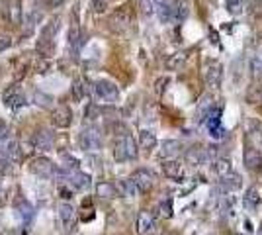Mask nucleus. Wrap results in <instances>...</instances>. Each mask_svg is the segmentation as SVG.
I'll use <instances>...</instances> for the list:
<instances>
[{"instance_id":"obj_28","label":"nucleus","mask_w":262,"mask_h":235,"mask_svg":"<svg viewBox=\"0 0 262 235\" xmlns=\"http://www.w3.org/2000/svg\"><path fill=\"white\" fill-rule=\"evenodd\" d=\"M214 170H215V174H217L219 178L227 176L229 172H233L231 161H229V159H225V157H219V159H215V161H214Z\"/></svg>"},{"instance_id":"obj_41","label":"nucleus","mask_w":262,"mask_h":235,"mask_svg":"<svg viewBox=\"0 0 262 235\" xmlns=\"http://www.w3.org/2000/svg\"><path fill=\"white\" fill-rule=\"evenodd\" d=\"M59 194H61V198H63L65 202H67V200H71V198H72V192H71V190H67V188L63 186V184L59 186Z\"/></svg>"},{"instance_id":"obj_33","label":"nucleus","mask_w":262,"mask_h":235,"mask_svg":"<svg viewBox=\"0 0 262 235\" xmlns=\"http://www.w3.org/2000/svg\"><path fill=\"white\" fill-rule=\"evenodd\" d=\"M168 82H170V78H168L167 74H165V76H159V78L155 80V94H157V96H163L165 90H167Z\"/></svg>"},{"instance_id":"obj_12","label":"nucleus","mask_w":262,"mask_h":235,"mask_svg":"<svg viewBox=\"0 0 262 235\" xmlns=\"http://www.w3.org/2000/svg\"><path fill=\"white\" fill-rule=\"evenodd\" d=\"M137 234L139 235H155L157 234V222L151 212H139L137 216Z\"/></svg>"},{"instance_id":"obj_25","label":"nucleus","mask_w":262,"mask_h":235,"mask_svg":"<svg viewBox=\"0 0 262 235\" xmlns=\"http://www.w3.org/2000/svg\"><path fill=\"white\" fill-rule=\"evenodd\" d=\"M186 59H188L186 51H178V53H172V55H170V57L167 59L165 67H167L168 70H178V69H182V67H184Z\"/></svg>"},{"instance_id":"obj_17","label":"nucleus","mask_w":262,"mask_h":235,"mask_svg":"<svg viewBox=\"0 0 262 235\" xmlns=\"http://www.w3.org/2000/svg\"><path fill=\"white\" fill-rule=\"evenodd\" d=\"M214 96L212 94H206V96H202V100L198 102V108H196V114H198V122L200 124H204L208 116L214 112Z\"/></svg>"},{"instance_id":"obj_36","label":"nucleus","mask_w":262,"mask_h":235,"mask_svg":"<svg viewBox=\"0 0 262 235\" xmlns=\"http://www.w3.org/2000/svg\"><path fill=\"white\" fill-rule=\"evenodd\" d=\"M251 70H253V80H259V78L262 76L261 59H253V61H251Z\"/></svg>"},{"instance_id":"obj_26","label":"nucleus","mask_w":262,"mask_h":235,"mask_svg":"<svg viewBox=\"0 0 262 235\" xmlns=\"http://www.w3.org/2000/svg\"><path fill=\"white\" fill-rule=\"evenodd\" d=\"M261 204V190L257 186H251L245 192V208L247 210H255Z\"/></svg>"},{"instance_id":"obj_14","label":"nucleus","mask_w":262,"mask_h":235,"mask_svg":"<svg viewBox=\"0 0 262 235\" xmlns=\"http://www.w3.org/2000/svg\"><path fill=\"white\" fill-rule=\"evenodd\" d=\"M71 90H72V100H74V102H86V100L90 98L92 86L88 84L86 78H74Z\"/></svg>"},{"instance_id":"obj_5","label":"nucleus","mask_w":262,"mask_h":235,"mask_svg":"<svg viewBox=\"0 0 262 235\" xmlns=\"http://www.w3.org/2000/svg\"><path fill=\"white\" fill-rule=\"evenodd\" d=\"M51 124L59 130H67L72 124V110L69 104H59L53 112H51Z\"/></svg>"},{"instance_id":"obj_34","label":"nucleus","mask_w":262,"mask_h":235,"mask_svg":"<svg viewBox=\"0 0 262 235\" xmlns=\"http://www.w3.org/2000/svg\"><path fill=\"white\" fill-rule=\"evenodd\" d=\"M108 2L110 0H90V8L94 14H104L106 8H108Z\"/></svg>"},{"instance_id":"obj_23","label":"nucleus","mask_w":262,"mask_h":235,"mask_svg":"<svg viewBox=\"0 0 262 235\" xmlns=\"http://www.w3.org/2000/svg\"><path fill=\"white\" fill-rule=\"evenodd\" d=\"M139 147L143 151H147V153H151L157 147V136L153 132H149V130H141L139 132Z\"/></svg>"},{"instance_id":"obj_39","label":"nucleus","mask_w":262,"mask_h":235,"mask_svg":"<svg viewBox=\"0 0 262 235\" xmlns=\"http://www.w3.org/2000/svg\"><path fill=\"white\" fill-rule=\"evenodd\" d=\"M10 46H12V38L8 34H0V51H6Z\"/></svg>"},{"instance_id":"obj_32","label":"nucleus","mask_w":262,"mask_h":235,"mask_svg":"<svg viewBox=\"0 0 262 235\" xmlns=\"http://www.w3.org/2000/svg\"><path fill=\"white\" fill-rule=\"evenodd\" d=\"M157 6H159V0H141V14L145 18L153 16L157 12Z\"/></svg>"},{"instance_id":"obj_1","label":"nucleus","mask_w":262,"mask_h":235,"mask_svg":"<svg viewBox=\"0 0 262 235\" xmlns=\"http://www.w3.org/2000/svg\"><path fill=\"white\" fill-rule=\"evenodd\" d=\"M139 155L137 151V143L129 134H121L116 143H114V159L118 163H125V161H135Z\"/></svg>"},{"instance_id":"obj_45","label":"nucleus","mask_w":262,"mask_h":235,"mask_svg":"<svg viewBox=\"0 0 262 235\" xmlns=\"http://www.w3.org/2000/svg\"><path fill=\"white\" fill-rule=\"evenodd\" d=\"M163 235H174V234H163Z\"/></svg>"},{"instance_id":"obj_46","label":"nucleus","mask_w":262,"mask_h":235,"mask_svg":"<svg viewBox=\"0 0 262 235\" xmlns=\"http://www.w3.org/2000/svg\"><path fill=\"white\" fill-rule=\"evenodd\" d=\"M239 235H249V234H239Z\"/></svg>"},{"instance_id":"obj_6","label":"nucleus","mask_w":262,"mask_h":235,"mask_svg":"<svg viewBox=\"0 0 262 235\" xmlns=\"http://www.w3.org/2000/svg\"><path fill=\"white\" fill-rule=\"evenodd\" d=\"M27 168H29L31 174H37V176H43V178H51L55 174V170H57V166L51 163L49 159H45V157L31 159V163L27 164Z\"/></svg>"},{"instance_id":"obj_40","label":"nucleus","mask_w":262,"mask_h":235,"mask_svg":"<svg viewBox=\"0 0 262 235\" xmlns=\"http://www.w3.org/2000/svg\"><path fill=\"white\" fill-rule=\"evenodd\" d=\"M49 69H51V63H49V61H39V63L35 65V72H39V74L49 72Z\"/></svg>"},{"instance_id":"obj_16","label":"nucleus","mask_w":262,"mask_h":235,"mask_svg":"<svg viewBox=\"0 0 262 235\" xmlns=\"http://www.w3.org/2000/svg\"><path fill=\"white\" fill-rule=\"evenodd\" d=\"M59 220H61V224H63V228L67 232L72 230L74 220H76V212H74V208H72L69 202H61L59 204Z\"/></svg>"},{"instance_id":"obj_29","label":"nucleus","mask_w":262,"mask_h":235,"mask_svg":"<svg viewBox=\"0 0 262 235\" xmlns=\"http://www.w3.org/2000/svg\"><path fill=\"white\" fill-rule=\"evenodd\" d=\"M247 102L249 104L262 102V84H259V80H253V84L247 88Z\"/></svg>"},{"instance_id":"obj_31","label":"nucleus","mask_w":262,"mask_h":235,"mask_svg":"<svg viewBox=\"0 0 262 235\" xmlns=\"http://www.w3.org/2000/svg\"><path fill=\"white\" fill-rule=\"evenodd\" d=\"M16 212H18V216L22 218V222H29L31 218H33V208L25 202V200H22V202H18V206H16Z\"/></svg>"},{"instance_id":"obj_19","label":"nucleus","mask_w":262,"mask_h":235,"mask_svg":"<svg viewBox=\"0 0 262 235\" xmlns=\"http://www.w3.org/2000/svg\"><path fill=\"white\" fill-rule=\"evenodd\" d=\"M180 151H182L180 141L167 140V141H163V145H161V151H159V153H161V159H176Z\"/></svg>"},{"instance_id":"obj_42","label":"nucleus","mask_w":262,"mask_h":235,"mask_svg":"<svg viewBox=\"0 0 262 235\" xmlns=\"http://www.w3.org/2000/svg\"><path fill=\"white\" fill-rule=\"evenodd\" d=\"M43 2H45V6H47V8H59L65 0H43Z\"/></svg>"},{"instance_id":"obj_44","label":"nucleus","mask_w":262,"mask_h":235,"mask_svg":"<svg viewBox=\"0 0 262 235\" xmlns=\"http://www.w3.org/2000/svg\"><path fill=\"white\" fill-rule=\"evenodd\" d=\"M259 235H262V224H261V228H259Z\"/></svg>"},{"instance_id":"obj_10","label":"nucleus","mask_w":262,"mask_h":235,"mask_svg":"<svg viewBox=\"0 0 262 235\" xmlns=\"http://www.w3.org/2000/svg\"><path fill=\"white\" fill-rule=\"evenodd\" d=\"M31 145L35 151L39 153H45V151H51L53 147V134L49 130H37L31 138Z\"/></svg>"},{"instance_id":"obj_13","label":"nucleus","mask_w":262,"mask_h":235,"mask_svg":"<svg viewBox=\"0 0 262 235\" xmlns=\"http://www.w3.org/2000/svg\"><path fill=\"white\" fill-rule=\"evenodd\" d=\"M184 161L190 166H200L208 161V149L202 145H192L190 149H186L184 153Z\"/></svg>"},{"instance_id":"obj_43","label":"nucleus","mask_w":262,"mask_h":235,"mask_svg":"<svg viewBox=\"0 0 262 235\" xmlns=\"http://www.w3.org/2000/svg\"><path fill=\"white\" fill-rule=\"evenodd\" d=\"M6 136H8V126L4 122H0V141L6 140Z\"/></svg>"},{"instance_id":"obj_38","label":"nucleus","mask_w":262,"mask_h":235,"mask_svg":"<svg viewBox=\"0 0 262 235\" xmlns=\"http://www.w3.org/2000/svg\"><path fill=\"white\" fill-rule=\"evenodd\" d=\"M159 210H161V216H163V218H170V216H172V202H170V200H163V202L159 204Z\"/></svg>"},{"instance_id":"obj_15","label":"nucleus","mask_w":262,"mask_h":235,"mask_svg":"<svg viewBox=\"0 0 262 235\" xmlns=\"http://www.w3.org/2000/svg\"><path fill=\"white\" fill-rule=\"evenodd\" d=\"M243 163H245V166H247L249 170H253V172L261 170L262 168L261 151H259V149H253V147H247V151H245V155H243Z\"/></svg>"},{"instance_id":"obj_30","label":"nucleus","mask_w":262,"mask_h":235,"mask_svg":"<svg viewBox=\"0 0 262 235\" xmlns=\"http://www.w3.org/2000/svg\"><path fill=\"white\" fill-rule=\"evenodd\" d=\"M8 159L12 163H22L24 159V153H22V145L18 141H10L8 143Z\"/></svg>"},{"instance_id":"obj_8","label":"nucleus","mask_w":262,"mask_h":235,"mask_svg":"<svg viewBox=\"0 0 262 235\" xmlns=\"http://www.w3.org/2000/svg\"><path fill=\"white\" fill-rule=\"evenodd\" d=\"M2 100H4V106L12 108V110H18V108L25 106V96L18 84H12L8 90H4Z\"/></svg>"},{"instance_id":"obj_18","label":"nucleus","mask_w":262,"mask_h":235,"mask_svg":"<svg viewBox=\"0 0 262 235\" xmlns=\"http://www.w3.org/2000/svg\"><path fill=\"white\" fill-rule=\"evenodd\" d=\"M69 172H71V170H69ZM69 182H71L76 190H80V192H84V190H88V188L92 186L90 174H84V172H80V170H72L71 176H69Z\"/></svg>"},{"instance_id":"obj_24","label":"nucleus","mask_w":262,"mask_h":235,"mask_svg":"<svg viewBox=\"0 0 262 235\" xmlns=\"http://www.w3.org/2000/svg\"><path fill=\"white\" fill-rule=\"evenodd\" d=\"M96 196H98V198H104V200L116 198V196H118V188H116V184H112V182L102 180V182H98V186H96Z\"/></svg>"},{"instance_id":"obj_20","label":"nucleus","mask_w":262,"mask_h":235,"mask_svg":"<svg viewBox=\"0 0 262 235\" xmlns=\"http://www.w3.org/2000/svg\"><path fill=\"white\" fill-rule=\"evenodd\" d=\"M241 186H243V180H241V176H239L237 172H229L227 176H223V178L219 180V188H221V192H225V194L235 192V190H239Z\"/></svg>"},{"instance_id":"obj_27","label":"nucleus","mask_w":262,"mask_h":235,"mask_svg":"<svg viewBox=\"0 0 262 235\" xmlns=\"http://www.w3.org/2000/svg\"><path fill=\"white\" fill-rule=\"evenodd\" d=\"M80 40V30H78V8H72V24L71 32H69V46L76 47Z\"/></svg>"},{"instance_id":"obj_7","label":"nucleus","mask_w":262,"mask_h":235,"mask_svg":"<svg viewBox=\"0 0 262 235\" xmlns=\"http://www.w3.org/2000/svg\"><path fill=\"white\" fill-rule=\"evenodd\" d=\"M204 78L208 82V86L217 88L221 84V78H223V67L219 61H208L206 67H204Z\"/></svg>"},{"instance_id":"obj_3","label":"nucleus","mask_w":262,"mask_h":235,"mask_svg":"<svg viewBox=\"0 0 262 235\" xmlns=\"http://www.w3.org/2000/svg\"><path fill=\"white\" fill-rule=\"evenodd\" d=\"M131 24H133V10H131V6H121L116 12H112V16L108 18L110 30L116 32V34L127 32L131 28Z\"/></svg>"},{"instance_id":"obj_2","label":"nucleus","mask_w":262,"mask_h":235,"mask_svg":"<svg viewBox=\"0 0 262 235\" xmlns=\"http://www.w3.org/2000/svg\"><path fill=\"white\" fill-rule=\"evenodd\" d=\"M92 94H94L96 102L100 104H114L119 98V88L116 86V82L108 78H98L92 84Z\"/></svg>"},{"instance_id":"obj_4","label":"nucleus","mask_w":262,"mask_h":235,"mask_svg":"<svg viewBox=\"0 0 262 235\" xmlns=\"http://www.w3.org/2000/svg\"><path fill=\"white\" fill-rule=\"evenodd\" d=\"M78 141H80V147H82L84 151H98V149L102 147V138H100V132H98L96 126L84 128V130L80 132Z\"/></svg>"},{"instance_id":"obj_21","label":"nucleus","mask_w":262,"mask_h":235,"mask_svg":"<svg viewBox=\"0 0 262 235\" xmlns=\"http://www.w3.org/2000/svg\"><path fill=\"white\" fill-rule=\"evenodd\" d=\"M8 20L14 24V26H20L24 20V10H22V2L20 0H8Z\"/></svg>"},{"instance_id":"obj_9","label":"nucleus","mask_w":262,"mask_h":235,"mask_svg":"<svg viewBox=\"0 0 262 235\" xmlns=\"http://www.w3.org/2000/svg\"><path fill=\"white\" fill-rule=\"evenodd\" d=\"M131 180L135 182V186L139 188V192L145 194L149 192L153 184H155V174L149 170V168H137L133 174H131Z\"/></svg>"},{"instance_id":"obj_22","label":"nucleus","mask_w":262,"mask_h":235,"mask_svg":"<svg viewBox=\"0 0 262 235\" xmlns=\"http://www.w3.org/2000/svg\"><path fill=\"white\" fill-rule=\"evenodd\" d=\"M116 188H118L119 196H125V198H131V196L141 194V192H139V188L135 186V182H133L131 178H121L118 184H116Z\"/></svg>"},{"instance_id":"obj_35","label":"nucleus","mask_w":262,"mask_h":235,"mask_svg":"<svg viewBox=\"0 0 262 235\" xmlns=\"http://www.w3.org/2000/svg\"><path fill=\"white\" fill-rule=\"evenodd\" d=\"M225 4H227V10L235 16L241 14V10H243V0H225Z\"/></svg>"},{"instance_id":"obj_37","label":"nucleus","mask_w":262,"mask_h":235,"mask_svg":"<svg viewBox=\"0 0 262 235\" xmlns=\"http://www.w3.org/2000/svg\"><path fill=\"white\" fill-rule=\"evenodd\" d=\"M35 102H37L39 106H43V108H51L53 98L47 96V94H43V92H35Z\"/></svg>"},{"instance_id":"obj_11","label":"nucleus","mask_w":262,"mask_h":235,"mask_svg":"<svg viewBox=\"0 0 262 235\" xmlns=\"http://www.w3.org/2000/svg\"><path fill=\"white\" fill-rule=\"evenodd\" d=\"M163 174L170 178V180H176V182H180L182 178H184V166L182 163H178L176 159H163Z\"/></svg>"}]
</instances>
